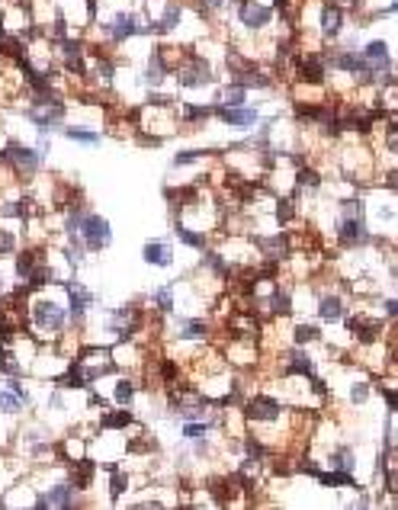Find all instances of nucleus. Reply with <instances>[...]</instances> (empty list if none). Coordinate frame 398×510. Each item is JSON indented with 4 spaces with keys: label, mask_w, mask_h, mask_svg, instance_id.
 <instances>
[{
    "label": "nucleus",
    "mask_w": 398,
    "mask_h": 510,
    "mask_svg": "<svg viewBox=\"0 0 398 510\" xmlns=\"http://www.w3.org/2000/svg\"><path fill=\"white\" fill-rule=\"evenodd\" d=\"M215 80V71H212V61L206 55H199V52H186L177 64V84L180 87H209Z\"/></svg>",
    "instance_id": "f257e3e1"
},
{
    "label": "nucleus",
    "mask_w": 398,
    "mask_h": 510,
    "mask_svg": "<svg viewBox=\"0 0 398 510\" xmlns=\"http://www.w3.org/2000/svg\"><path fill=\"white\" fill-rule=\"evenodd\" d=\"M68 318H71V311L64 305H58L55 299H36L29 305V321L39 331H48V334H61L68 327Z\"/></svg>",
    "instance_id": "f03ea898"
},
{
    "label": "nucleus",
    "mask_w": 398,
    "mask_h": 510,
    "mask_svg": "<svg viewBox=\"0 0 398 510\" xmlns=\"http://www.w3.org/2000/svg\"><path fill=\"white\" fill-rule=\"evenodd\" d=\"M318 7V36L321 42H337L344 36V29H347V20H351V13L337 3V0H318L315 3Z\"/></svg>",
    "instance_id": "7ed1b4c3"
},
{
    "label": "nucleus",
    "mask_w": 398,
    "mask_h": 510,
    "mask_svg": "<svg viewBox=\"0 0 398 510\" xmlns=\"http://www.w3.org/2000/svg\"><path fill=\"white\" fill-rule=\"evenodd\" d=\"M235 16H238V23L244 26L247 32H260L263 26L273 23L277 7H270V3H260V0H235Z\"/></svg>",
    "instance_id": "20e7f679"
},
{
    "label": "nucleus",
    "mask_w": 398,
    "mask_h": 510,
    "mask_svg": "<svg viewBox=\"0 0 398 510\" xmlns=\"http://www.w3.org/2000/svg\"><path fill=\"white\" fill-rule=\"evenodd\" d=\"M80 238H84V248L90 254H100L112 244V225L106 222L103 216H96V212H87L84 216V225H80Z\"/></svg>",
    "instance_id": "39448f33"
},
{
    "label": "nucleus",
    "mask_w": 398,
    "mask_h": 510,
    "mask_svg": "<svg viewBox=\"0 0 398 510\" xmlns=\"http://www.w3.org/2000/svg\"><path fill=\"white\" fill-rule=\"evenodd\" d=\"M241 417H244L247 423H279L283 405H279V398H273V395H254V398H247L244 405H241Z\"/></svg>",
    "instance_id": "423d86ee"
},
{
    "label": "nucleus",
    "mask_w": 398,
    "mask_h": 510,
    "mask_svg": "<svg viewBox=\"0 0 398 510\" xmlns=\"http://www.w3.org/2000/svg\"><path fill=\"white\" fill-rule=\"evenodd\" d=\"M145 26V20L138 13H128V10H116V13L110 16L103 23V32H106V39L116 42V45H122L126 39H132V36H138Z\"/></svg>",
    "instance_id": "0eeeda50"
},
{
    "label": "nucleus",
    "mask_w": 398,
    "mask_h": 510,
    "mask_svg": "<svg viewBox=\"0 0 398 510\" xmlns=\"http://www.w3.org/2000/svg\"><path fill=\"white\" fill-rule=\"evenodd\" d=\"M58 286H61L64 295H68V311H71V318L74 321L87 318L90 305H94V292H90V286H84L80 279H64V283H58Z\"/></svg>",
    "instance_id": "6e6552de"
},
{
    "label": "nucleus",
    "mask_w": 398,
    "mask_h": 510,
    "mask_svg": "<svg viewBox=\"0 0 398 510\" xmlns=\"http://www.w3.org/2000/svg\"><path fill=\"white\" fill-rule=\"evenodd\" d=\"M360 52H363V58L369 61V68H373L376 77H383V74L395 71V58H392V48L385 39H369L360 45Z\"/></svg>",
    "instance_id": "1a4fd4ad"
},
{
    "label": "nucleus",
    "mask_w": 398,
    "mask_h": 510,
    "mask_svg": "<svg viewBox=\"0 0 398 510\" xmlns=\"http://www.w3.org/2000/svg\"><path fill=\"white\" fill-rule=\"evenodd\" d=\"M315 315L325 324H344V318H347V299H344V292H321L318 302H315Z\"/></svg>",
    "instance_id": "9d476101"
},
{
    "label": "nucleus",
    "mask_w": 398,
    "mask_h": 510,
    "mask_svg": "<svg viewBox=\"0 0 398 510\" xmlns=\"http://www.w3.org/2000/svg\"><path fill=\"white\" fill-rule=\"evenodd\" d=\"M170 68H174V64H170L168 55H164V45H154L152 55H148V64H145V71H142V80L152 90H158V87H164V80H168Z\"/></svg>",
    "instance_id": "9b49d317"
},
{
    "label": "nucleus",
    "mask_w": 398,
    "mask_h": 510,
    "mask_svg": "<svg viewBox=\"0 0 398 510\" xmlns=\"http://www.w3.org/2000/svg\"><path fill=\"white\" fill-rule=\"evenodd\" d=\"M215 119L225 122V126H238V128H247L260 122V110L257 106H215Z\"/></svg>",
    "instance_id": "f8f14e48"
},
{
    "label": "nucleus",
    "mask_w": 398,
    "mask_h": 510,
    "mask_svg": "<svg viewBox=\"0 0 398 510\" xmlns=\"http://www.w3.org/2000/svg\"><path fill=\"white\" fill-rule=\"evenodd\" d=\"M7 160L13 164L20 174L32 177L36 170H42V164H45V158H42L36 148H23V144H10L7 148Z\"/></svg>",
    "instance_id": "ddd939ff"
},
{
    "label": "nucleus",
    "mask_w": 398,
    "mask_h": 510,
    "mask_svg": "<svg viewBox=\"0 0 398 510\" xmlns=\"http://www.w3.org/2000/svg\"><path fill=\"white\" fill-rule=\"evenodd\" d=\"M142 260L152 263V267H161V270H168L174 267V248H170L168 238H152L142 244Z\"/></svg>",
    "instance_id": "4468645a"
},
{
    "label": "nucleus",
    "mask_w": 398,
    "mask_h": 510,
    "mask_svg": "<svg viewBox=\"0 0 398 510\" xmlns=\"http://www.w3.org/2000/svg\"><path fill=\"white\" fill-rule=\"evenodd\" d=\"M78 488H74V481L68 479V481H58V485H52L45 491V501H48V507H78Z\"/></svg>",
    "instance_id": "2eb2a0df"
},
{
    "label": "nucleus",
    "mask_w": 398,
    "mask_h": 510,
    "mask_svg": "<svg viewBox=\"0 0 398 510\" xmlns=\"http://www.w3.org/2000/svg\"><path fill=\"white\" fill-rule=\"evenodd\" d=\"M135 423V414L128 411V407H110V411H103L100 414V427L103 430H126V427H132Z\"/></svg>",
    "instance_id": "dca6fc26"
},
{
    "label": "nucleus",
    "mask_w": 398,
    "mask_h": 510,
    "mask_svg": "<svg viewBox=\"0 0 398 510\" xmlns=\"http://www.w3.org/2000/svg\"><path fill=\"white\" fill-rule=\"evenodd\" d=\"M209 321L202 318H180V327H177V340H206L209 337Z\"/></svg>",
    "instance_id": "f3484780"
},
{
    "label": "nucleus",
    "mask_w": 398,
    "mask_h": 510,
    "mask_svg": "<svg viewBox=\"0 0 398 510\" xmlns=\"http://www.w3.org/2000/svg\"><path fill=\"white\" fill-rule=\"evenodd\" d=\"M219 100H222L219 106H244L247 87L238 84V80H228V84H222V90H219Z\"/></svg>",
    "instance_id": "a211bd4d"
},
{
    "label": "nucleus",
    "mask_w": 398,
    "mask_h": 510,
    "mask_svg": "<svg viewBox=\"0 0 398 510\" xmlns=\"http://www.w3.org/2000/svg\"><path fill=\"white\" fill-rule=\"evenodd\" d=\"M61 135L68 138V142H78V144H100V132L90 126H64L61 128Z\"/></svg>",
    "instance_id": "6ab92c4d"
},
{
    "label": "nucleus",
    "mask_w": 398,
    "mask_h": 510,
    "mask_svg": "<svg viewBox=\"0 0 398 510\" xmlns=\"http://www.w3.org/2000/svg\"><path fill=\"white\" fill-rule=\"evenodd\" d=\"M23 405H29V401H26L20 391H13L10 385H3V389H0V414H20V411H23Z\"/></svg>",
    "instance_id": "aec40b11"
},
{
    "label": "nucleus",
    "mask_w": 398,
    "mask_h": 510,
    "mask_svg": "<svg viewBox=\"0 0 398 510\" xmlns=\"http://www.w3.org/2000/svg\"><path fill=\"white\" fill-rule=\"evenodd\" d=\"M110 398H112V405L128 407L132 401H135V382H132V379H116V385H112V391H110Z\"/></svg>",
    "instance_id": "412c9836"
},
{
    "label": "nucleus",
    "mask_w": 398,
    "mask_h": 510,
    "mask_svg": "<svg viewBox=\"0 0 398 510\" xmlns=\"http://www.w3.org/2000/svg\"><path fill=\"white\" fill-rule=\"evenodd\" d=\"M289 337H293L295 347H305V343L321 340V327H318V324H302V321H299V324H293Z\"/></svg>",
    "instance_id": "4be33fe9"
},
{
    "label": "nucleus",
    "mask_w": 398,
    "mask_h": 510,
    "mask_svg": "<svg viewBox=\"0 0 398 510\" xmlns=\"http://www.w3.org/2000/svg\"><path fill=\"white\" fill-rule=\"evenodd\" d=\"M369 398H373V382H369V379H357V382H351V389H347V401H351L353 407H363Z\"/></svg>",
    "instance_id": "5701e85b"
},
{
    "label": "nucleus",
    "mask_w": 398,
    "mask_h": 510,
    "mask_svg": "<svg viewBox=\"0 0 398 510\" xmlns=\"http://www.w3.org/2000/svg\"><path fill=\"white\" fill-rule=\"evenodd\" d=\"M180 116H184V122H206V119H215V106H206V103H190L180 110Z\"/></svg>",
    "instance_id": "b1692460"
},
{
    "label": "nucleus",
    "mask_w": 398,
    "mask_h": 510,
    "mask_svg": "<svg viewBox=\"0 0 398 510\" xmlns=\"http://www.w3.org/2000/svg\"><path fill=\"white\" fill-rule=\"evenodd\" d=\"M202 270L215 273V276H228V273H231V263H228V257H225V254H215V250H209V254L202 257Z\"/></svg>",
    "instance_id": "393cba45"
},
{
    "label": "nucleus",
    "mask_w": 398,
    "mask_h": 510,
    "mask_svg": "<svg viewBox=\"0 0 398 510\" xmlns=\"http://www.w3.org/2000/svg\"><path fill=\"white\" fill-rule=\"evenodd\" d=\"M126 491H128V475L112 465V469H110V501L116 504L122 495H126Z\"/></svg>",
    "instance_id": "a878e982"
},
{
    "label": "nucleus",
    "mask_w": 398,
    "mask_h": 510,
    "mask_svg": "<svg viewBox=\"0 0 398 510\" xmlns=\"http://www.w3.org/2000/svg\"><path fill=\"white\" fill-rule=\"evenodd\" d=\"M177 228V238L184 241L186 248H196V250H206V234L202 232H193L190 225H174Z\"/></svg>",
    "instance_id": "bb28decb"
},
{
    "label": "nucleus",
    "mask_w": 398,
    "mask_h": 510,
    "mask_svg": "<svg viewBox=\"0 0 398 510\" xmlns=\"http://www.w3.org/2000/svg\"><path fill=\"white\" fill-rule=\"evenodd\" d=\"M209 154H219L212 151V148H184V151L174 158V167H186V164H196V160L209 158Z\"/></svg>",
    "instance_id": "cd10ccee"
},
{
    "label": "nucleus",
    "mask_w": 398,
    "mask_h": 510,
    "mask_svg": "<svg viewBox=\"0 0 398 510\" xmlns=\"http://www.w3.org/2000/svg\"><path fill=\"white\" fill-rule=\"evenodd\" d=\"M154 305H158L161 315H174V283L158 286V292H154Z\"/></svg>",
    "instance_id": "c85d7f7f"
},
{
    "label": "nucleus",
    "mask_w": 398,
    "mask_h": 510,
    "mask_svg": "<svg viewBox=\"0 0 398 510\" xmlns=\"http://www.w3.org/2000/svg\"><path fill=\"white\" fill-rule=\"evenodd\" d=\"M379 395L385 398V411H389V414H398V389L395 385H383Z\"/></svg>",
    "instance_id": "c756f323"
},
{
    "label": "nucleus",
    "mask_w": 398,
    "mask_h": 510,
    "mask_svg": "<svg viewBox=\"0 0 398 510\" xmlns=\"http://www.w3.org/2000/svg\"><path fill=\"white\" fill-rule=\"evenodd\" d=\"M383 311H385V321L398 324V299H383Z\"/></svg>",
    "instance_id": "7c9ffc66"
},
{
    "label": "nucleus",
    "mask_w": 398,
    "mask_h": 510,
    "mask_svg": "<svg viewBox=\"0 0 398 510\" xmlns=\"http://www.w3.org/2000/svg\"><path fill=\"white\" fill-rule=\"evenodd\" d=\"M13 248H16V234L0 232V254H13Z\"/></svg>",
    "instance_id": "2f4dec72"
},
{
    "label": "nucleus",
    "mask_w": 398,
    "mask_h": 510,
    "mask_svg": "<svg viewBox=\"0 0 398 510\" xmlns=\"http://www.w3.org/2000/svg\"><path fill=\"white\" fill-rule=\"evenodd\" d=\"M48 405L55 407V411H61V407H64V395H61V389L52 391V398H48Z\"/></svg>",
    "instance_id": "473e14b6"
},
{
    "label": "nucleus",
    "mask_w": 398,
    "mask_h": 510,
    "mask_svg": "<svg viewBox=\"0 0 398 510\" xmlns=\"http://www.w3.org/2000/svg\"><path fill=\"white\" fill-rule=\"evenodd\" d=\"M0 292H3V276H0Z\"/></svg>",
    "instance_id": "72a5a7b5"
},
{
    "label": "nucleus",
    "mask_w": 398,
    "mask_h": 510,
    "mask_svg": "<svg viewBox=\"0 0 398 510\" xmlns=\"http://www.w3.org/2000/svg\"><path fill=\"white\" fill-rule=\"evenodd\" d=\"M0 507H3V497H0Z\"/></svg>",
    "instance_id": "f704fd0d"
}]
</instances>
